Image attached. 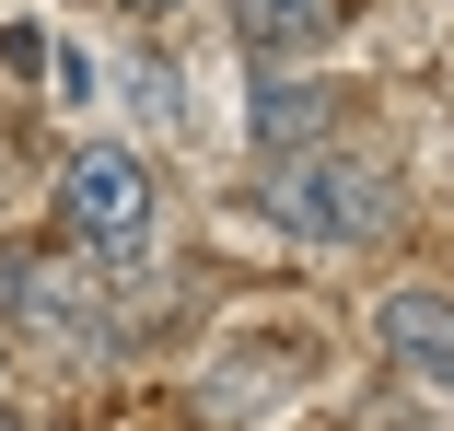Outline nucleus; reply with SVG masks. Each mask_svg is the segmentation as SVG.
Instances as JSON below:
<instances>
[{"label": "nucleus", "instance_id": "obj_11", "mask_svg": "<svg viewBox=\"0 0 454 431\" xmlns=\"http://www.w3.org/2000/svg\"><path fill=\"white\" fill-rule=\"evenodd\" d=\"M0 431H24V408H0Z\"/></svg>", "mask_w": 454, "mask_h": 431}, {"label": "nucleus", "instance_id": "obj_9", "mask_svg": "<svg viewBox=\"0 0 454 431\" xmlns=\"http://www.w3.org/2000/svg\"><path fill=\"white\" fill-rule=\"evenodd\" d=\"M0 70H47V35L35 24H0Z\"/></svg>", "mask_w": 454, "mask_h": 431}, {"label": "nucleus", "instance_id": "obj_10", "mask_svg": "<svg viewBox=\"0 0 454 431\" xmlns=\"http://www.w3.org/2000/svg\"><path fill=\"white\" fill-rule=\"evenodd\" d=\"M117 12H129V24H163V12H175V0H117Z\"/></svg>", "mask_w": 454, "mask_h": 431}, {"label": "nucleus", "instance_id": "obj_2", "mask_svg": "<svg viewBox=\"0 0 454 431\" xmlns=\"http://www.w3.org/2000/svg\"><path fill=\"white\" fill-rule=\"evenodd\" d=\"M256 210L280 222V233H303V245H385L396 233V176L373 152H292V163H268L256 176Z\"/></svg>", "mask_w": 454, "mask_h": 431}, {"label": "nucleus", "instance_id": "obj_7", "mask_svg": "<svg viewBox=\"0 0 454 431\" xmlns=\"http://www.w3.org/2000/svg\"><path fill=\"white\" fill-rule=\"evenodd\" d=\"M338 24H349V0H233L245 59H315V47H338Z\"/></svg>", "mask_w": 454, "mask_h": 431}, {"label": "nucleus", "instance_id": "obj_8", "mask_svg": "<svg viewBox=\"0 0 454 431\" xmlns=\"http://www.w3.org/2000/svg\"><path fill=\"white\" fill-rule=\"evenodd\" d=\"M47 59H59V82H47L59 106H82V94H94V59H82V47H47Z\"/></svg>", "mask_w": 454, "mask_h": 431}, {"label": "nucleus", "instance_id": "obj_5", "mask_svg": "<svg viewBox=\"0 0 454 431\" xmlns=\"http://www.w3.org/2000/svg\"><path fill=\"white\" fill-rule=\"evenodd\" d=\"M373 350L408 373V385H431V396H454V292H385L373 303Z\"/></svg>", "mask_w": 454, "mask_h": 431}, {"label": "nucleus", "instance_id": "obj_1", "mask_svg": "<svg viewBox=\"0 0 454 431\" xmlns=\"http://www.w3.org/2000/svg\"><path fill=\"white\" fill-rule=\"evenodd\" d=\"M24 350L47 373H94L117 350V315H106V269L70 245H0V350Z\"/></svg>", "mask_w": 454, "mask_h": 431}, {"label": "nucleus", "instance_id": "obj_12", "mask_svg": "<svg viewBox=\"0 0 454 431\" xmlns=\"http://www.w3.org/2000/svg\"><path fill=\"white\" fill-rule=\"evenodd\" d=\"M0 362H12V350H0Z\"/></svg>", "mask_w": 454, "mask_h": 431}, {"label": "nucleus", "instance_id": "obj_4", "mask_svg": "<svg viewBox=\"0 0 454 431\" xmlns=\"http://www.w3.org/2000/svg\"><path fill=\"white\" fill-rule=\"evenodd\" d=\"M303 385H315V350H303V338H233V350L199 373V408L222 431H268Z\"/></svg>", "mask_w": 454, "mask_h": 431}, {"label": "nucleus", "instance_id": "obj_3", "mask_svg": "<svg viewBox=\"0 0 454 431\" xmlns=\"http://www.w3.org/2000/svg\"><path fill=\"white\" fill-rule=\"evenodd\" d=\"M59 233H70V256H94L106 280H129L140 245H152V163L129 140H70V163H59Z\"/></svg>", "mask_w": 454, "mask_h": 431}, {"label": "nucleus", "instance_id": "obj_6", "mask_svg": "<svg viewBox=\"0 0 454 431\" xmlns=\"http://www.w3.org/2000/svg\"><path fill=\"white\" fill-rule=\"evenodd\" d=\"M245 129H256V152H268V163L326 152V140H338V82H256Z\"/></svg>", "mask_w": 454, "mask_h": 431}]
</instances>
